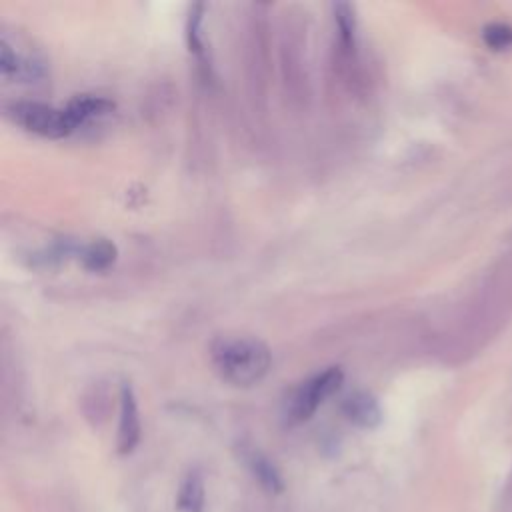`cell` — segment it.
Segmentation results:
<instances>
[{
    "mask_svg": "<svg viewBox=\"0 0 512 512\" xmlns=\"http://www.w3.org/2000/svg\"><path fill=\"white\" fill-rule=\"evenodd\" d=\"M218 376L238 388L264 380L272 366V354L264 342L250 336H222L210 352Z\"/></svg>",
    "mask_w": 512,
    "mask_h": 512,
    "instance_id": "6da1fadb",
    "label": "cell"
},
{
    "mask_svg": "<svg viewBox=\"0 0 512 512\" xmlns=\"http://www.w3.org/2000/svg\"><path fill=\"white\" fill-rule=\"evenodd\" d=\"M8 112L24 130L44 138H64L78 128L66 106L54 108L40 102H16L8 108Z\"/></svg>",
    "mask_w": 512,
    "mask_h": 512,
    "instance_id": "7a4b0ae2",
    "label": "cell"
},
{
    "mask_svg": "<svg viewBox=\"0 0 512 512\" xmlns=\"http://www.w3.org/2000/svg\"><path fill=\"white\" fill-rule=\"evenodd\" d=\"M342 380V370L338 366H330L302 382L288 402V418L292 422H306L316 412V408L340 388Z\"/></svg>",
    "mask_w": 512,
    "mask_h": 512,
    "instance_id": "3957f363",
    "label": "cell"
},
{
    "mask_svg": "<svg viewBox=\"0 0 512 512\" xmlns=\"http://www.w3.org/2000/svg\"><path fill=\"white\" fill-rule=\"evenodd\" d=\"M140 414L134 390L130 384L120 388V416H118V434L116 450L118 454H130L140 442Z\"/></svg>",
    "mask_w": 512,
    "mask_h": 512,
    "instance_id": "277c9868",
    "label": "cell"
},
{
    "mask_svg": "<svg viewBox=\"0 0 512 512\" xmlns=\"http://www.w3.org/2000/svg\"><path fill=\"white\" fill-rule=\"evenodd\" d=\"M342 412L352 424H356L358 428H366V430L376 428L382 420V410H380L376 398L366 392H356V394L348 396L342 404Z\"/></svg>",
    "mask_w": 512,
    "mask_h": 512,
    "instance_id": "5b68a950",
    "label": "cell"
},
{
    "mask_svg": "<svg viewBox=\"0 0 512 512\" xmlns=\"http://www.w3.org/2000/svg\"><path fill=\"white\" fill-rule=\"evenodd\" d=\"M204 480L198 472H188L176 494L178 512H204Z\"/></svg>",
    "mask_w": 512,
    "mask_h": 512,
    "instance_id": "8992f818",
    "label": "cell"
},
{
    "mask_svg": "<svg viewBox=\"0 0 512 512\" xmlns=\"http://www.w3.org/2000/svg\"><path fill=\"white\" fill-rule=\"evenodd\" d=\"M112 108H114V102L102 96H92V94H80L66 104V110L70 112V116L78 126L94 116L108 114Z\"/></svg>",
    "mask_w": 512,
    "mask_h": 512,
    "instance_id": "52a82bcc",
    "label": "cell"
},
{
    "mask_svg": "<svg viewBox=\"0 0 512 512\" xmlns=\"http://www.w3.org/2000/svg\"><path fill=\"white\" fill-rule=\"evenodd\" d=\"M250 470L254 474V478L258 480V484L270 492V494H278L284 488L282 476L278 472V468L262 454H252L250 456Z\"/></svg>",
    "mask_w": 512,
    "mask_h": 512,
    "instance_id": "ba28073f",
    "label": "cell"
},
{
    "mask_svg": "<svg viewBox=\"0 0 512 512\" xmlns=\"http://www.w3.org/2000/svg\"><path fill=\"white\" fill-rule=\"evenodd\" d=\"M116 260V246L110 240H94L82 250V264L88 270H106Z\"/></svg>",
    "mask_w": 512,
    "mask_h": 512,
    "instance_id": "9c48e42d",
    "label": "cell"
},
{
    "mask_svg": "<svg viewBox=\"0 0 512 512\" xmlns=\"http://www.w3.org/2000/svg\"><path fill=\"white\" fill-rule=\"evenodd\" d=\"M334 20L338 26V34H340V44L346 50L354 48L356 42V18H354V8L346 2L334 4Z\"/></svg>",
    "mask_w": 512,
    "mask_h": 512,
    "instance_id": "30bf717a",
    "label": "cell"
},
{
    "mask_svg": "<svg viewBox=\"0 0 512 512\" xmlns=\"http://www.w3.org/2000/svg\"><path fill=\"white\" fill-rule=\"evenodd\" d=\"M482 36L492 50H506L512 46V26L508 24H490L484 28Z\"/></svg>",
    "mask_w": 512,
    "mask_h": 512,
    "instance_id": "8fae6325",
    "label": "cell"
}]
</instances>
